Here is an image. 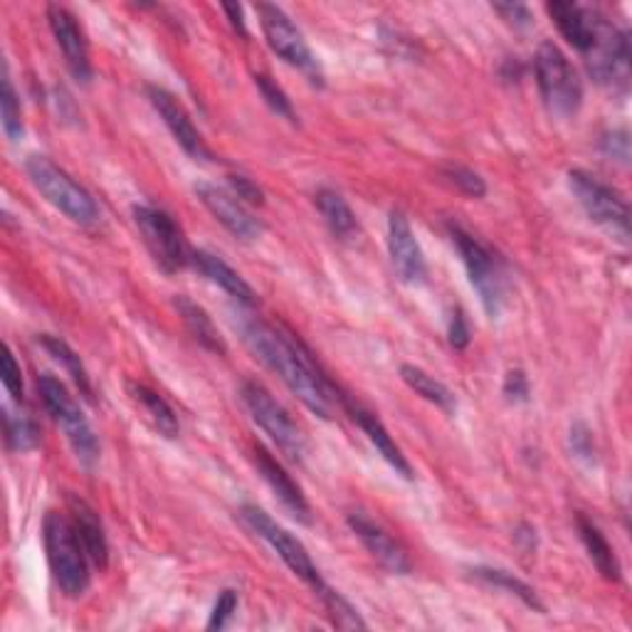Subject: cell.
<instances>
[{
    "label": "cell",
    "instance_id": "6da1fadb",
    "mask_svg": "<svg viewBox=\"0 0 632 632\" xmlns=\"http://www.w3.org/2000/svg\"><path fill=\"white\" fill-rule=\"evenodd\" d=\"M240 307V304H237ZM233 324L245 346L263 361V364L279 376V381L297 395L302 405L322 421H332L334 405L338 403V388L324 376V371L314 364L312 354L295 336L282 334L273 324L240 307L233 312Z\"/></svg>",
    "mask_w": 632,
    "mask_h": 632
},
{
    "label": "cell",
    "instance_id": "7a4b0ae2",
    "mask_svg": "<svg viewBox=\"0 0 632 632\" xmlns=\"http://www.w3.org/2000/svg\"><path fill=\"white\" fill-rule=\"evenodd\" d=\"M45 553L52 571V579L67 598H82L92 585L89 573V556L82 541H79L72 519L60 512H48L42 522Z\"/></svg>",
    "mask_w": 632,
    "mask_h": 632
},
{
    "label": "cell",
    "instance_id": "3957f363",
    "mask_svg": "<svg viewBox=\"0 0 632 632\" xmlns=\"http://www.w3.org/2000/svg\"><path fill=\"white\" fill-rule=\"evenodd\" d=\"M26 174L30 184L40 190V196L58 208L65 218L89 228L99 223V208L89 190L60 168L48 156H30L26 161Z\"/></svg>",
    "mask_w": 632,
    "mask_h": 632
},
{
    "label": "cell",
    "instance_id": "277c9868",
    "mask_svg": "<svg viewBox=\"0 0 632 632\" xmlns=\"http://www.w3.org/2000/svg\"><path fill=\"white\" fill-rule=\"evenodd\" d=\"M534 72L541 99L553 117L571 119L583 105V82L571 60L556 42H541L534 58Z\"/></svg>",
    "mask_w": 632,
    "mask_h": 632
},
{
    "label": "cell",
    "instance_id": "5b68a950",
    "mask_svg": "<svg viewBox=\"0 0 632 632\" xmlns=\"http://www.w3.org/2000/svg\"><path fill=\"white\" fill-rule=\"evenodd\" d=\"M581 55L595 85L625 92L630 82V40L601 10H595L589 48Z\"/></svg>",
    "mask_w": 632,
    "mask_h": 632
},
{
    "label": "cell",
    "instance_id": "8992f818",
    "mask_svg": "<svg viewBox=\"0 0 632 632\" xmlns=\"http://www.w3.org/2000/svg\"><path fill=\"white\" fill-rule=\"evenodd\" d=\"M38 393L45 403V408L52 415V421L58 423L60 431L65 433L67 443H70L72 453L85 467H95L99 462V440L95 427L89 425L87 415L79 408V403L72 398V393L67 391L60 378L52 374L38 376Z\"/></svg>",
    "mask_w": 632,
    "mask_h": 632
},
{
    "label": "cell",
    "instance_id": "52a82bcc",
    "mask_svg": "<svg viewBox=\"0 0 632 632\" xmlns=\"http://www.w3.org/2000/svg\"><path fill=\"white\" fill-rule=\"evenodd\" d=\"M447 233L450 237H453V245L457 247L462 265H465L467 269L470 285L477 289L484 312H487L494 319V316L502 314L504 299H506L504 275H502L500 263H496V257L492 255L487 245L477 240V237L467 233L465 228H460L457 223H450Z\"/></svg>",
    "mask_w": 632,
    "mask_h": 632
},
{
    "label": "cell",
    "instance_id": "ba28073f",
    "mask_svg": "<svg viewBox=\"0 0 632 632\" xmlns=\"http://www.w3.org/2000/svg\"><path fill=\"white\" fill-rule=\"evenodd\" d=\"M240 398L253 421L263 427L282 453L292 462H302L304 453H307V440H304L297 423L292 421V415L282 408V403L275 401V395L259 381L247 378L240 386Z\"/></svg>",
    "mask_w": 632,
    "mask_h": 632
},
{
    "label": "cell",
    "instance_id": "9c48e42d",
    "mask_svg": "<svg viewBox=\"0 0 632 632\" xmlns=\"http://www.w3.org/2000/svg\"><path fill=\"white\" fill-rule=\"evenodd\" d=\"M240 519L245 522V526L250 529L253 534H257L263 541H267L269 549H273L277 556L285 561V566L302 579L304 583L319 593L324 589V579L316 563L312 561L309 551L304 549L302 541L297 536H292L285 526H279L273 516H269L265 510H259L255 504H243L240 506Z\"/></svg>",
    "mask_w": 632,
    "mask_h": 632
},
{
    "label": "cell",
    "instance_id": "30bf717a",
    "mask_svg": "<svg viewBox=\"0 0 632 632\" xmlns=\"http://www.w3.org/2000/svg\"><path fill=\"white\" fill-rule=\"evenodd\" d=\"M569 184L585 216L618 237L620 243H630V208L618 190L579 168L569 174Z\"/></svg>",
    "mask_w": 632,
    "mask_h": 632
},
{
    "label": "cell",
    "instance_id": "8fae6325",
    "mask_svg": "<svg viewBox=\"0 0 632 632\" xmlns=\"http://www.w3.org/2000/svg\"><path fill=\"white\" fill-rule=\"evenodd\" d=\"M134 223H137L146 247L164 273H178L190 263L186 237L171 213L156 206H134Z\"/></svg>",
    "mask_w": 632,
    "mask_h": 632
},
{
    "label": "cell",
    "instance_id": "7c38bea8",
    "mask_svg": "<svg viewBox=\"0 0 632 632\" xmlns=\"http://www.w3.org/2000/svg\"><path fill=\"white\" fill-rule=\"evenodd\" d=\"M257 16H259V26H263V32L267 38V45L273 48V52H277L282 60L287 65L297 67L304 75H307L312 82L322 85V70L319 62H316L314 52L309 50L307 40H304L302 30L292 22V18L275 3H257Z\"/></svg>",
    "mask_w": 632,
    "mask_h": 632
},
{
    "label": "cell",
    "instance_id": "4fadbf2b",
    "mask_svg": "<svg viewBox=\"0 0 632 632\" xmlns=\"http://www.w3.org/2000/svg\"><path fill=\"white\" fill-rule=\"evenodd\" d=\"M146 97H149L156 115L164 119L168 131L174 134V139L178 141L180 149L194 158V161H213V151L208 149V144L203 141L194 119H190L186 107L180 105L168 89L149 85L146 87Z\"/></svg>",
    "mask_w": 632,
    "mask_h": 632
},
{
    "label": "cell",
    "instance_id": "5bb4252c",
    "mask_svg": "<svg viewBox=\"0 0 632 632\" xmlns=\"http://www.w3.org/2000/svg\"><path fill=\"white\" fill-rule=\"evenodd\" d=\"M196 196L203 206L210 210V216L230 235H235L237 240L250 243L263 235V223L247 210L245 203L237 198L233 190H225L213 184H196Z\"/></svg>",
    "mask_w": 632,
    "mask_h": 632
},
{
    "label": "cell",
    "instance_id": "9a60e30c",
    "mask_svg": "<svg viewBox=\"0 0 632 632\" xmlns=\"http://www.w3.org/2000/svg\"><path fill=\"white\" fill-rule=\"evenodd\" d=\"M388 255L405 285H423L427 277L425 253L403 210H391L388 216Z\"/></svg>",
    "mask_w": 632,
    "mask_h": 632
},
{
    "label": "cell",
    "instance_id": "2e32d148",
    "mask_svg": "<svg viewBox=\"0 0 632 632\" xmlns=\"http://www.w3.org/2000/svg\"><path fill=\"white\" fill-rule=\"evenodd\" d=\"M48 22L55 36V42L65 55L67 70L72 72L79 85H89L95 77L92 60H89V45L77 18L62 6H48Z\"/></svg>",
    "mask_w": 632,
    "mask_h": 632
},
{
    "label": "cell",
    "instance_id": "e0dca14e",
    "mask_svg": "<svg viewBox=\"0 0 632 632\" xmlns=\"http://www.w3.org/2000/svg\"><path fill=\"white\" fill-rule=\"evenodd\" d=\"M346 524L356 534L361 544H364V549L371 553V556L376 559V563H381V566L388 573L408 575L413 571L411 556L405 553V549L368 514L352 512L346 516Z\"/></svg>",
    "mask_w": 632,
    "mask_h": 632
},
{
    "label": "cell",
    "instance_id": "ac0fdd59",
    "mask_svg": "<svg viewBox=\"0 0 632 632\" xmlns=\"http://www.w3.org/2000/svg\"><path fill=\"white\" fill-rule=\"evenodd\" d=\"M338 403L344 405L346 413L352 415V421L361 427V431H364V435L368 437V443L376 447V453L388 462V465L395 470V474H401V477H405V480H413L415 472L411 467L408 457L403 455V450L391 437L388 427L381 423V417L374 411L364 408V405H361L358 401H354L352 395H346L342 391H338Z\"/></svg>",
    "mask_w": 632,
    "mask_h": 632
},
{
    "label": "cell",
    "instance_id": "d6986e66",
    "mask_svg": "<svg viewBox=\"0 0 632 632\" xmlns=\"http://www.w3.org/2000/svg\"><path fill=\"white\" fill-rule=\"evenodd\" d=\"M253 460L257 472L263 474V480L267 482V487L277 494V500L282 504H285V510L295 519H299L302 524H312V510L307 496H304L299 484L289 477L287 470L282 467L263 445H255Z\"/></svg>",
    "mask_w": 632,
    "mask_h": 632
},
{
    "label": "cell",
    "instance_id": "ffe728a7",
    "mask_svg": "<svg viewBox=\"0 0 632 632\" xmlns=\"http://www.w3.org/2000/svg\"><path fill=\"white\" fill-rule=\"evenodd\" d=\"M67 516L72 519V526L87 549L89 561L99 571H105L109 566V541L99 514L85 500H79L77 494H70L67 496Z\"/></svg>",
    "mask_w": 632,
    "mask_h": 632
},
{
    "label": "cell",
    "instance_id": "44dd1931",
    "mask_svg": "<svg viewBox=\"0 0 632 632\" xmlns=\"http://www.w3.org/2000/svg\"><path fill=\"white\" fill-rule=\"evenodd\" d=\"M190 265H194L208 282H213V285H218L223 292H228V295L240 304V307L253 309L257 304L255 289L247 285L245 277L240 273H235V269L225 263L223 257L206 253V250H198V253H190Z\"/></svg>",
    "mask_w": 632,
    "mask_h": 632
},
{
    "label": "cell",
    "instance_id": "7402d4cb",
    "mask_svg": "<svg viewBox=\"0 0 632 632\" xmlns=\"http://www.w3.org/2000/svg\"><path fill=\"white\" fill-rule=\"evenodd\" d=\"M174 307L180 314V319H184L186 329L190 332V336L196 338V342L206 348V352L216 354V356H225L228 354V346H225L220 332L216 329V324H213L210 314L196 304L190 297L186 295H176L174 297Z\"/></svg>",
    "mask_w": 632,
    "mask_h": 632
},
{
    "label": "cell",
    "instance_id": "603a6c76",
    "mask_svg": "<svg viewBox=\"0 0 632 632\" xmlns=\"http://www.w3.org/2000/svg\"><path fill=\"white\" fill-rule=\"evenodd\" d=\"M546 10L569 45H573L579 52L589 48L595 8H585L579 3H549Z\"/></svg>",
    "mask_w": 632,
    "mask_h": 632
},
{
    "label": "cell",
    "instance_id": "cb8c5ba5",
    "mask_svg": "<svg viewBox=\"0 0 632 632\" xmlns=\"http://www.w3.org/2000/svg\"><path fill=\"white\" fill-rule=\"evenodd\" d=\"M316 210L322 213V218L326 223V228L332 230L338 240H352L358 235V218L354 208L348 206L346 198L332 188H319L314 196Z\"/></svg>",
    "mask_w": 632,
    "mask_h": 632
},
{
    "label": "cell",
    "instance_id": "d4e9b609",
    "mask_svg": "<svg viewBox=\"0 0 632 632\" xmlns=\"http://www.w3.org/2000/svg\"><path fill=\"white\" fill-rule=\"evenodd\" d=\"M575 524H579L581 541H583L585 551H589V556L593 561V566L598 569V573H601L605 581L618 583L620 581V561L615 556L613 546L608 544L605 534L591 522L589 516H583V514L575 516Z\"/></svg>",
    "mask_w": 632,
    "mask_h": 632
},
{
    "label": "cell",
    "instance_id": "484cf974",
    "mask_svg": "<svg viewBox=\"0 0 632 632\" xmlns=\"http://www.w3.org/2000/svg\"><path fill=\"white\" fill-rule=\"evenodd\" d=\"M401 378H403L405 386H408L411 391H415L427 403L437 405V408H443L445 413H455L457 411L455 393L450 391L443 381L435 378L433 374H427L425 368L413 366V364H403L401 366Z\"/></svg>",
    "mask_w": 632,
    "mask_h": 632
},
{
    "label": "cell",
    "instance_id": "4316f807",
    "mask_svg": "<svg viewBox=\"0 0 632 632\" xmlns=\"http://www.w3.org/2000/svg\"><path fill=\"white\" fill-rule=\"evenodd\" d=\"M129 393L131 398L141 405V411L149 417L151 425L156 427L158 433L164 437L174 440L180 433V425H178V417L174 413L171 405H168L161 395L156 391H151L149 386H144V383H129Z\"/></svg>",
    "mask_w": 632,
    "mask_h": 632
},
{
    "label": "cell",
    "instance_id": "83f0119b",
    "mask_svg": "<svg viewBox=\"0 0 632 632\" xmlns=\"http://www.w3.org/2000/svg\"><path fill=\"white\" fill-rule=\"evenodd\" d=\"M470 573H472L477 581L492 585V589H502V591H506V593L516 595L519 601H522L526 608H532V611H536V613H544V611H546V605L541 603V598H539V593L532 589V585H529V583L522 581V579H516V575H514L512 571L492 569V566H477V569H472Z\"/></svg>",
    "mask_w": 632,
    "mask_h": 632
},
{
    "label": "cell",
    "instance_id": "f1b7e54d",
    "mask_svg": "<svg viewBox=\"0 0 632 632\" xmlns=\"http://www.w3.org/2000/svg\"><path fill=\"white\" fill-rule=\"evenodd\" d=\"M3 435L8 450L13 453H32L42 443L38 423L28 413H13L10 408H3Z\"/></svg>",
    "mask_w": 632,
    "mask_h": 632
},
{
    "label": "cell",
    "instance_id": "f546056e",
    "mask_svg": "<svg viewBox=\"0 0 632 632\" xmlns=\"http://www.w3.org/2000/svg\"><path fill=\"white\" fill-rule=\"evenodd\" d=\"M40 344L45 352H48L58 364L65 366L67 374H70V378L77 383V388L82 395H87V398H92V381H89V374H87V368L82 364V358L77 356L75 348L65 342V338L60 336H52V334H42L40 336Z\"/></svg>",
    "mask_w": 632,
    "mask_h": 632
},
{
    "label": "cell",
    "instance_id": "4dcf8cb0",
    "mask_svg": "<svg viewBox=\"0 0 632 632\" xmlns=\"http://www.w3.org/2000/svg\"><path fill=\"white\" fill-rule=\"evenodd\" d=\"M0 119H3V131L10 144H20L26 137V121H22L20 97L8 75V67H3V82H0Z\"/></svg>",
    "mask_w": 632,
    "mask_h": 632
},
{
    "label": "cell",
    "instance_id": "1f68e13d",
    "mask_svg": "<svg viewBox=\"0 0 632 632\" xmlns=\"http://www.w3.org/2000/svg\"><path fill=\"white\" fill-rule=\"evenodd\" d=\"M316 595L322 598L326 613H329L332 625L336 630H366L368 628V623L358 615L356 608L348 603L342 593L329 589V585H324V589Z\"/></svg>",
    "mask_w": 632,
    "mask_h": 632
},
{
    "label": "cell",
    "instance_id": "d6a6232c",
    "mask_svg": "<svg viewBox=\"0 0 632 632\" xmlns=\"http://www.w3.org/2000/svg\"><path fill=\"white\" fill-rule=\"evenodd\" d=\"M255 85L259 89V95H263L265 105L273 109L277 117L287 119L289 124H297V111H295V107H292V99L287 97L285 89H282L273 77L255 75Z\"/></svg>",
    "mask_w": 632,
    "mask_h": 632
},
{
    "label": "cell",
    "instance_id": "836d02e7",
    "mask_svg": "<svg viewBox=\"0 0 632 632\" xmlns=\"http://www.w3.org/2000/svg\"><path fill=\"white\" fill-rule=\"evenodd\" d=\"M443 176L460 190V194H465L470 198H484V196H487V184H484V178L477 171H472V168L445 166Z\"/></svg>",
    "mask_w": 632,
    "mask_h": 632
},
{
    "label": "cell",
    "instance_id": "e575fe53",
    "mask_svg": "<svg viewBox=\"0 0 632 632\" xmlns=\"http://www.w3.org/2000/svg\"><path fill=\"white\" fill-rule=\"evenodd\" d=\"M0 378H3V386H6L10 398H13V403L22 405V401H26V386H22V371H20L18 361H16L13 348H10L8 344L3 346V361H0Z\"/></svg>",
    "mask_w": 632,
    "mask_h": 632
},
{
    "label": "cell",
    "instance_id": "d590c367",
    "mask_svg": "<svg viewBox=\"0 0 632 632\" xmlns=\"http://www.w3.org/2000/svg\"><path fill=\"white\" fill-rule=\"evenodd\" d=\"M569 445H571V453L575 457L593 465V462H595V440H593V431L589 425L573 423L571 433H569Z\"/></svg>",
    "mask_w": 632,
    "mask_h": 632
},
{
    "label": "cell",
    "instance_id": "8d00e7d4",
    "mask_svg": "<svg viewBox=\"0 0 632 632\" xmlns=\"http://www.w3.org/2000/svg\"><path fill=\"white\" fill-rule=\"evenodd\" d=\"M237 603H240V598H237V593L230 591V589H225L218 595L216 605H213L210 618H208V630H225V628H228L235 611H237Z\"/></svg>",
    "mask_w": 632,
    "mask_h": 632
},
{
    "label": "cell",
    "instance_id": "74e56055",
    "mask_svg": "<svg viewBox=\"0 0 632 632\" xmlns=\"http://www.w3.org/2000/svg\"><path fill=\"white\" fill-rule=\"evenodd\" d=\"M601 151L611 158V161H620V164H628L630 161V137L625 129H613L603 134L601 139Z\"/></svg>",
    "mask_w": 632,
    "mask_h": 632
},
{
    "label": "cell",
    "instance_id": "f35d334b",
    "mask_svg": "<svg viewBox=\"0 0 632 632\" xmlns=\"http://www.w3.org/2000/svg\"><path fill=\"white\" fill-rule=\"evenodd\" d=\"M492 10L496 16H502V20L510 22V26L516 28V30H526V28L534 26L532 8L524 6V3H494Z\"/></svg>",
    "mask_w": 632,
    "mask_h": 632
},
{
    "label": "cell",
    "instance_id": "ab89813d",
    "mask_svg": "<svg viewBox=\"0 0 632 632\" xmlns=\"http://www.w3.org/2000/svg\"><path fill=\"white\" fill-rule=\"evenodd\" d=\"M502 393L510 403H526L529 395H532V383H529V376L522 368H514L504 376Z\"/></svg>",
    "mask_w": 632,
    "mask_h": 632
},
{
    "label": "cell",
    "instance_id": "60d3db41",
    "mask_svg": "<svg viewBox=\"0 0 632 632\" xmlns=\"http://www.w3.org/2000/svg\"><path fill=\"white\" fill-rule=\"evenodd\" d=\"M228 184L233 188V194L240 198L247 206H265V194L253 178H247L243 174H233L228 176Z\"/></svg>",
    "mask_w": 632,
    "mask_h": 632
},
{
    "label": "cell",
    "instance_id": "b9f144b4",
    "mask_svg": "<svg viewBox=\"0 0 632 632\" xmlns=\"http://www.w3.org/2000/svg\"><path fill=\"white\" fill-rule=\"evenodd\" d=\"M470 338L472 334H470V324L465 319V314H462V309H455L447 324V342L455 348V352H465V348L470 346Z\"/></svg>",
    "mask_w": 632,
    "mask_h": 632
},
{
    "label": "cell",
    "instance_id": "7bdbcfd3",
    "mask_svg": "<svg viewBox=\"0 0 632 632\" xmlns=\"http://www.w3.org/2000/svg\"><path fill=\"white\" fill-rule=\"evenodd\" d=\"M514 541H516V546L522 549L524 553H534L536 546H539V536H536V529L532 524H526L522 522L516 529H514Z\"/></svg>",
    "mask_w": 632,
    "mask_h": 632
},
{
    "label": "cell",
    "instance_id": "ee69618b",
    "mask_svg": "<svg viewBox=\"0 0 632 632\" xmlns=\"http://www.w3.org/2000/svg\"><path fill=\"white\" fill-rule=\"evenodd\" d=\"M223 13L230 18V26L237 32V36L247 38V26H245V16H243V8L235 6V3H225L223 6Z\"/></svg>",
    "mask_w": 632,
    "mask_h": 632
}]
</instances>
